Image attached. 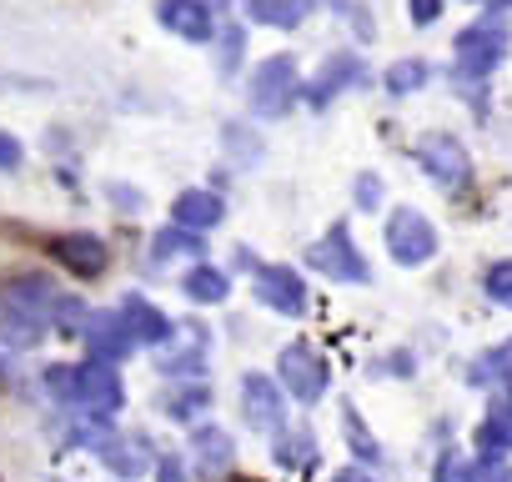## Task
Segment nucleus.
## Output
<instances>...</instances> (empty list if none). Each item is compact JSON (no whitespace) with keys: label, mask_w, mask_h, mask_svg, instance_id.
Listing matches in <instances>:
<instances>
[{"label":"nucleus","mask_w":512,"mask_h":482,"mask_svg":"<svg viewBox=\"0 0 512 482\" xmlns=\"http://www.w3.org/2000/svg\"><path fill=\"white\" fill-rule=\"evenodd\" d=\"M51 387H56V392H66V402H76V407H81V412H91V417H111V412L126 402L121 377H116V367H111V362H86L81 372H56V377H51Z\"/></svg>","instance_id":"obj_1"},{"label":"nucleus","mask_w":512,"mask_h":482,"mask_svg":"<svg viewBox=\"0 0 512 482\" xmlns=\"http://www.w3.org/2000/svg\"><path fill=\"white\" fill-rule=\"evenodd\" d=\"M297 101V61L292 56H267L251 71V111L256 116H287Z\"/></svg>","instance_id":"obj_2"},{"label":"nucleus","mask_w":512,"mask_h":482,"mask_svg":"<svg viewBox=\"0 0 512 482\" xmlns=\"http://www.w3.org/2000/svg\"><path fill=\"white\" fill-rule=\"evenodd\" d=\"M387 247H392V257H397L402 267H422V262L437 252V231H432V221H427L422 211L402 206V211H392V221H387Z\"/></svg>","instance_id":"obj_3"},{"label":"nucleus","mask_w":512,"mask_h":482,"mask_svg":"<svg viewBox=\"0 0 512 482\" xmlns=\"http://www.w3.org/2000/svg\"><path fill=\"white\" fill-rule=\"evenodd\" d=\"M307 262L317 267V272H327L332 282H372V267L362 262V252L352 247V236H347V226H332L317 247L307 252Z\"/></svg>","instance_id":"obj_4"},{"label":"nucleus","mask_w":512,"mask_h":482,"mask_svg":"<svg viewBox=\"0 0 512 482\" xmlns=\"http://www.w3.org/2000/svg\"><path fill=\"white\" fill-rule=\"evenodd\" d=\"M502 56H507V31L492 26V21L457 36V76H467V81L492 76V66H497Z\"/></svg>","instance_id":"obj_5"},{"label":"nucleus","mask_w":512,"mask_h":482,"mask_svg":"<svg viewBox=\"0 0 512 482\" xmlns=\"http://www.w3.org/2000/svg\"><path fill=\"white\" fill-rule=\"evenodd\" d=\"M282 382H287V392H292L297 402H317V397L327 392V362H322L307 342H297V347L282 352Z\"/></svg>","instance_id":"obj_6"},{"label":"nucleus","mask_w":512,"mask_h":482,"mask_svg":"<svg viewBox=\"0 0 512 482\" xmlns=\"http://www.w3.org/2000/svg\"><path fill=\"white\" fill-rule=\"evenodd\" d=\"M256 297L282 317H302L307 312V287L292 267H256Z\"/></svg>","instance_id":"obj_7"},{"label":"nucleus","mask_w":512,"mask_h":482,"mask_svg":"<svg viewBox=\"0 0 512 482\" xmlns=\"http://www.w3.org/2000/svg\"><path fill=\"white\" fill-rule=\"evenodd\" d=\"M417 161L432 181L442 186H467V151L452 136H422L417 141Z\"/></svg>","instance_id":"obj_8"},{"label":"nucleus","mask_w":512,"mask_h":482,"mask_svg":"<svg viewBox=\"0 0 512 482\" xmlns=\"http://www.w3.org/2000/svg\"><path fill=\"white\" fill-rule=\"evenodd\" d=\"M86 342H91V357L96 362H116V357H126L131 352V327H126V317L121 312H91L86 317Z\"/></svg>","instance_id":"obj_9"},{"label":"nucleus","mask_w":512,"mask_h":482,"mask_svg":"<svg viewBox=\"0 0 512 482\" xmlns=\"http://www.w3.org/2000/svg\"><path fill=\"white\" fill-rule=\"evenodd\" d=\"M0 307L46 322L51 307H56V297H51V282H46V277H16L11 287H0Z\"/></svg>","instance_id":"obj_10"},{"label":"nucleus","mask_w":512,"mask_h":482,"mask_svg":"<svg viewBox=\"0 0 512 482\" xmlns=\"http://www.w3.org/2000/svg\"><path fill=\"white\" fill-rule=\"evenodd\" d=\"M161 26L181 41H211V6L206 0H161Z\"/></svg>","instance_id":"obj_11"},{"label":"nucleus","mask_w":512,"mask_h":482,"mask_svg":"<svg viewBox=\"0 0 512 482\" xmlns=\"http://www.w3.org/2000/svg\"><path fill=\"white\" fill-rule=\"evenodd\" d=\"M121 317H126L131 337H136V342H151V347L166 342V337L176 332V322H171L166 312H156L146 297H126V302H121Z\"/></svg>","instance_id":"obj_12"},{"label":"nucleus","mask_w":512,"mask_h":482,"mask_svg":"<svg viewBox=\"0 0 512 482\" xmlns=\"http://www.w3.org/2000/svg\"><path fill=\"white\" fill-rule=\"evenodd\" d=\"M312 6H317V0H241V11H246L256 26H282V31L302 26V21L312 16Z\"/></svg>","instance_id":"obj_13"},{"label":"nucleus","mask_w":512,"mask_h":482,"mask_svg":"<svg viewBox=\"0 0 512 482\" xmlns=\"http://www.w3.org/2000/svg\"><path fill=\"white\" fill-rule=\"evenodd\" d=\"M51 252H56V262H66L76 277H96V272L106 267V247H101L96 236H61Z\"/></svg>","instance_id":"obj_14"},{"label":"nucleus","mask_w":512,"mask_h":482,"mask_svg":"<svg viewBox=\"0 0 512 482\" xmlns=\"http://www.w3.org/2000/svg\"><path fill=\"white\" fill-rule=\"evenodd\" d=\"M221 196H211V191H186V196H176V206H171V216H176V226H191V231H211L216 221H221Z\"/></svg>","instance_id":"obj_15"},{"label":"nucleus","mask_w":512,"mask_h":482,"mask_svg":"<svg viewBox=\"0 0 512 482\" xmlns=\"http://www.w3.org/2000/svg\"><path fill=\"white\" fill-rule=\"evenodd\" d=\"M96 452L111 462V472H116V477H141V472L151 467V452H146V442H141V437H106Z\"/></svg>","instance_id":"obj_16"},{"label":"nucleus","mask_w":512,"mask_h":482,"mask_svg":"<svg viewBox=\"0 0 512 482\" xmlns=\"http://www.w3.org/2000/svg\"><path fill=\"white\" fill-rule=\"evenodd\" d=\"M241 397H246V422H251V427H277L282 402H277V387H272L267 377H246V382H241Z\"/></svg>","instance_id":"obj_17"},{"label":"nucleus","mask_w":512,"mask_h":482,"mask_svg":"<svg viewBox=\"0 0 512 482\" xmlns=\"http://www.w3.org/2000/svg\"><path fill=\"white\" fill-rule=\"evenodd\" d=\"M181 287H186L191 302H226V292H231L226 272H216V267H191V272L181 277Z\"/></svg>","instance_id":"obj_18"},{"label":"nucleus","mask_w":512,"mask_h":482,"mask_svg":"<svg viewBox=\"0 0 512 482\" xmlns=\"http://www.w3.org/2000/svg\"><path fill=\"white\" fill-rule=\"evenodd\" d=\"M477 447H482V457H502L507 447H512V412L497 402V412L477 427Z\"/></svg>","instance_id":"obj_19"},{"label":"nucleus","mask_w":512,"mask_h":482,"mask_svg":"<svg viewBox=\"0 0 512 482\" xmlns=\"http://www.w3.org/2000/svg\"><path fill=\"white\" fill-rule=\"evenodd\" d=\"M357 76H362V61H357V56H337V61L322 71V86L312 91V101L322 106L332 91H342V86H347V81H357Z\"/></svg>","instance_id":"obj_20"},{"label":"nucleus","mask_w":512,"mask_h":482,"mask_svg":"<svg viewBox=\"0 0 512 482\" xmlns=\"http://www.w3.org/2000/svg\"><path fill=\"white\" fill-rule=\"evenodd\" d=\"M196 457L206 472H226L231 467V442L226 432H196Z\"/></svg>","instance_id":"obj_21"},{"label":"nucleus","mask_w":512,"mask_h":482,"mask_svg":"<svg viewBox=\"0 0 512 482\" xmlns=\"http://www.w3.org/2000/svg\"><path fill=\"white\" fill-rule=\"evenodd\" d=\"M206 402H211V392H206V387L196 382V387H176V392H171V397H166L161 407H166V417L186 422V417H196V412H201Z\"/></svg>","instance_id":"obj_22"},{"label":"nucleus","mask_w":512,"mask_h":482,"mask_svg":"<svg viewBox=\"0 0 512 482\" xmlns=\"http://www.w3.org/2000/svg\"><path fill=\"white\" fill-rule=\"evenodd\" d=\"M472 382H512V342H502V347H492L487 357H482V367L472 372Z\"/></svg>","instance_id":"obj_23"},{"label":"nucleus","mask_w":512,"mask_h":482,"mask_svg":"<svg viewBox=\"0 0 512 482\" xmlns=\"http://www.w3.org/2000/svg\"><path fill=\"white\" fill-rule=\"evenodd\" d=\"M427 81V66L422 61H397L392 71H387V91L392 96H407V91H417Z\"/></svg>","instance_id":"obj_24"},{"label":"nucleus","mask_w":512,"mask_h":482,"mask_svg":"<svg viewBox=\"0 0 512 482\" xmlns=\"http://www.w3.org/2000/svg\"><path fill=\"white\" fill-rule=\"evenodd\" d=\"M196 247H201V241H196L191 226H176V231L166 226V231L156 236V252H161V257H171V252H196Z\"/></svg>","instance_id":"obj_25"},{"label":"nucleus","mask_w":512,"mask_h":482,"mask_svg":"<svg viewBox=\"0 0 512 482\" xmlns=\"http://www.w3.org/2000/svg\"><path fill=\"white\" fill-rule=\"evenodd\" d=\"M487 297H492V302H502V307H512V262L487 267Z\"/></svg>","instance_id":"obj_26"},{"label":"nucleus","mask_w":512,"mask_h":482,"mask_svg":"<svg viewBox=\"0 0 512 482\" xmlns=\"http://www.w3.org/2000/svg\"><path fill=\"white\" fill-rule=\"evenodd\" d=\"M307 452H312V447H307V432L277 442V462H287V467H292V462H307Z\"/></svg>","instance_id":"obj_27"},{"label":"nucleus","mask_w":512,"mask_h":482,"mask_svg":"<svg viewBox=\"0 0 512 482\" xmlns=\"http://www.w3.org/2000/svg\"><path fill=\"white\" fill-rule=\"evenodd\" d=\"M437 482H472V467H467L457 452H447V457L437 462Z\"/></svg>","instance_id":"obj_28"},{"label":"nucleus","mask_w":512,"mask_h":482,"mask_svg":"<svg viewBox=\"0 0 512 482\" xmlns=\"http://www.w3.org/2000/svg\"><path fill=\"white\" fill-rule=\"evenodd\" d=\"M472 482H512V467H507L502 457H487V462L472 472Z\"/></svg>","instance_id":"obj_29"},{"label":"nucleus","mask_w":512,"mask_h":482,"mask_svg":"<svg viewBox=\"0 0 512 482\" xmlns=\"http://www.w3.org/2000/svg\"><path fill=\"white\" fill-rule=\"evenodd\" d=\"M11 166H21V141L0 131V171H11Z\"/></svg>","instance_id":"obj_30"},{"label":"nucleus","mask_w":512,"mask_h":482,"mask_svg":"<svg viewBox=\"0 0 512 482\" xmlns=\"http://www.w3.org/2000/svg\"><path fill=\"white\" fill-rule=\"evenodd\" d=\"M347 427H352V447H357L362 457H377V447H372V437L362 432V422H357V412H347Z\"/></svg>","instance_id":"obj_31"},{"label":"nucleus","mask_w":512,"mask_h":482,"mask_svg":"<svg viewBox=\"0 0 512 482\" xmlns=\"http://www.w3.org/2000/svg\"><path fill=\"white\" fill-rule=\"evenodd\" d=\"M437 11H442L437 0H412V21H417V26H432V21H437Z\"/></svg>","instance_id":"obj_32"},{"label":"nucleus","mask_w":512,"mask_h":482,"mask_svg":"<svg viewBox=\"0 0 512 482\" xmlns=\"http://www.w3.org/2000/svg\"><path fill=\"white\" fill-rule=\"evenodd\" d=\"M332 482H372V472H362V467H342Z\"/></svg>","instance_id":"obj_33"},{"label":"nucleus","mask_w":512,"mask_h":482,"mask_svg":"<svg viewBox=\"0 0 512 482\" xmlns=\"http://www.w3.org/2000/svg\"><path fill=\"white\" fill-rule=\"evenodd\" d=\"M377 191H382L377 181H362V186H357V196H362V206H377Z\"/></svg>","instance_id":"obj_34"},{"label":"nucleus","mask_w":512,"mask_h":482,"mask_svg":"<svg viewBox=\"0 0 512 482\" xmlns=\"http://www.w3.org/2000/svg\"><path fill=\"white\" fill-rule=\"evenodd\" d=\"M161 482H181V462H176V457L161 462Z\"/></svg>","instance_id":"obj_35"},{"label":"nucleus","mask_w":512,"mask_h":482,"mask_svg":"<svg viewBox=\"0 0 512 482\" xmlns=\"http://www.w3.org/2000/svg\"><path fill=\"white\" fill-rule=\"evenodd\" d=\"M492 6H512V0H492Z\"/></svg>","instance_id":"obj_36"},{"label":"nucleus","mask_w":512,"mask_h":482,"mask_svg":"<svg viewBox=\"0 0 512 482\" xmlns=\"http://www.w3.org/2000/svg\"><path fill=\"white\" fill-rule=\"evenodd\" d=\"M502 407H507V412H512V397H507V402H502Z\"/></svg>","instance_id":"obj_37"},{"label":"nucleus","mask_w":512,"mask_h":482,"mask_svg":"<svg viewBox=\"0 0 512 482\" xmlns=\"http://www.w3.org/2000/svg\"><path fill=\"white\" fill-rule=\"evenodd\" d=\"M0 86H6V76H0Z\"/></svg>","instance_id":"obj_38"}]
</instances>
